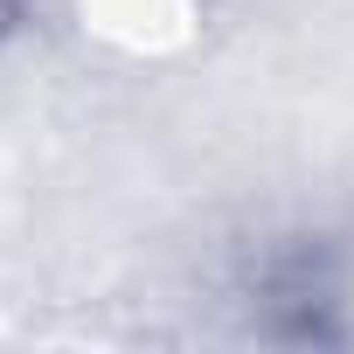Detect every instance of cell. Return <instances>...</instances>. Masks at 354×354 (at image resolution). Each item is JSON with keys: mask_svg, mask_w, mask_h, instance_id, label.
I'll use <instances>...</instances> for the list:
<instances>
[{"mask_svg": "<svg viewBox=\"0 0 354 354\" xmlns=\"http://www.w3.org/2000/svg\"><path fill=\"white\" fill-rule=\"evenodd\" d=\"M21 21H28V0H0V49L21 35Z\"/></svg>", "mask_w": 354, "mask_h": 354, "instance_id": "1", "label": "cell"}]
</instances>
